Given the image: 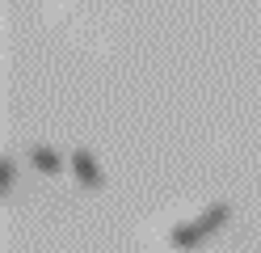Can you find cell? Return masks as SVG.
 Masks as SVG:
<instances>
[{
    "label": "cell",
    "instance_id": "277c9868",
    "mask_svg": "<svg viewBox=\"0 0 261 253\" xmlns=\"http://www.w3.org/2000/svg\"><path fill=\"white\" fill-rule=\"evenodd\" d=\"M13 177H17V160H13V156H0V186H5V194L13 190Z\"/></svg>",
    "mask_w": 261,
    "mask_h": 253
},
{
    "label": "cell",
    "instance_id": "3957f363",
    "mask_svg": "<svg viewBox=\"0 0 261 253\" xmlns=\"http://www.w3.org/2000/svg\"><path fill=\"white\" fill-rule=\"evenodd\" d=\"M30 165H34L38 173H59L63 156H59L55 148H46V144H34V148H30Z\"/></svg>",
    "mask_w": 261,
    "mask_h": 253
},
{
    "label": "cell",
    "instance_id": "7a4b0ae2",
    "mask_svg": "<svg viewBox=\"0 0 261 253\" xmlns=\"http://www.w3.org/2000/svg\"><path fill=\"white\" fill-rule=\"evenodd\" d=\"M72 173H76V181L85 186V190H101V186H106V177H101V169H97L89 148H76L72 152Z\"/></svg>",
    "mask_w": 261,
    "mask_h": 253
},
{
    "label": "cell",
    "instance_id": "6da1fadb",
    "mask_svg": "<svg viewBox=\"0 0 261 253\" xmlns=\"http://www.w3.org/2000/svg\"><path fill=\"white\" fill-rule=\"evenodd\" d=\"M227 219H232V207H227V202H211L198 219H181V224L169 232V241H173L177 249H194V245H202L206 236H215Z\"/></svg>",
    "mask_w": 261,
    "mask_h": 253
}]
</instances>
